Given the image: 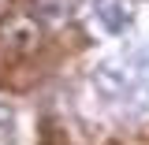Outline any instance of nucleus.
<instances>
[{"instance_id":"obj_1","label":"nucleus","mask_w":149,"mask_h":145,"mask_svg":"<svg viewBox=\"0 0 149 145\" xmlns=\"http://www.w3.org/2000/svg\"><path fill=\"white\" fill-rule=\"evenodd\" d=\"M93 97L123 123L149 119V45L123 49L93 67Z\"/></svg>"},{"instance_id":"obj_2","label":"nucleus","mask_w":149,"mask_h":145,"mask_svg":"<svg viewBox=\"0 0 149 145\" xmlns=\"http://www.w3.org/2000/svg\"><path fill=\"white\" fill-rule=\"evenodd\" d=\"M134 15H138V8H134V0H97L93 4V22H97V30L101 34H123L134 26Z\"/></svg>"}]
</instances>
